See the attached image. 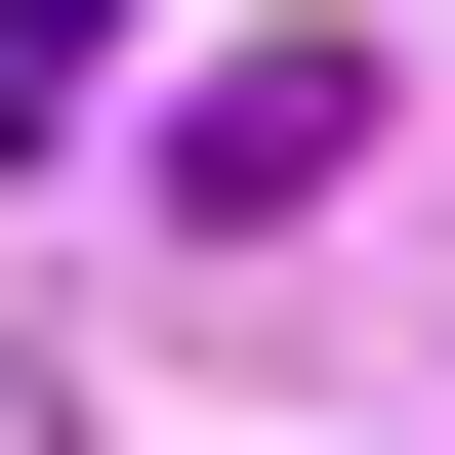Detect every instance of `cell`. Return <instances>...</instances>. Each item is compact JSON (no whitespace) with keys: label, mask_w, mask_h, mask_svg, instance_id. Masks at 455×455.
Instances as JSON below:
<instances>
[{"label":"cell","mask_w":455,"mask_h":455,"mask_svg":"<svg viewBox=\"0 0 455 455\" xmlns=\"http://www.w3.org/2000/svg\"><path fill=\"white\" fill-rule=\"evenodd\" d=\"M124 84V0H0V166H42V124H84Z\"/></svg>","instance_id":"obj_2"},{"label":"cell","mask_w":455,"mask_h":455,"mask_svg":"<svg viewBox=\"0 0 455 455\" xmlns=\"http://www.w3.org/2000/svg\"><path fill=\"white\" fill-rule=\"evenodd\" d=\"M372 166V42H207V84H166V207H331Z\"/></svg>","instance_id":"obj_1"}]
</instances>
